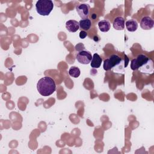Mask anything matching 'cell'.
I'll list each match as a JSON object with an SVG mask.
<instances>
[{
    "label": "cell",
    "mask_w": 154,
    "mask_h": 154,
    "mask_svg": "<svg viewBox=\"0 0 154 154\" xmlns=\"http://www.w3.org/2000/svg\"><path fill=\"white\" fill-rule=\"evenodd\" d=\"M87 36V33L85 31H81L79 32V37L82 39L85 38Z\"/></svg>",
    "instance_id": "9a60e30c"
},
{
    "label": "cell",
    "mask_w": 154,
    "mask_h": 154,
    "mask_svg": "<svg viewBox=\"0 0 154 154\" xmlns=\"http://www.w3.org/2000/svg\"><path fill=\"white\" fill-rule=\"evenodd\" d=\"M69 74L73 78H78L81 74V71L78 67L72 66L69 70Z\"/></svg>",
    "instance_id": "5bb4252c"
},
{
    "label": "cell",
    "mask_w": 154,
    "mask_h": 154,
    "mask_svg": "<svg viewBox=\"0 0 154 154\" xmlns=\"http://www.w3.org/2000/svg\"><path fill=\"white\" fill-rule=\"evenodd\" d=\"M54 8V3L51 0H38L35 4L37 13L41 16H48Z\"/></svg>",
    "instance_id": "7a4b0ae2"
},
{
    "label": "cell",
    "mask_w": 154,
    "mask_h": 154,
    "mask_svg": "<svg viewBox=\"0 0 154 154\" xmlns=\"http://www.w3.org/2000/svg\"><path fill=\"white\" fill-rule=\"evenodd\" d=\"M125 24L126 25V27L128 31L130 32H134L138 28V23L134 19L127 20Z\"/></svg>",
    "instance_id": "7c38bea8"
},
{
    "label": "cell",
    "mask_w": 154,
    "mask_h": 154,
    "mask_svg": "<svg viewBox=\"0 0 154 154\" xmlns=\"http://www.w3.org/2000/svg\"><path fill=\"white\" fill-rule=\"evenodd\" d=\"M90 5L87 4H81L78 5L76 7V10L78 14L82 19L88 18L90 14Z\"/></svg>",
    "instance_id": "8992f818"
},
{
    "label": "cell",
    "mask_w": 154,
    "mask_h": 154,
    "mask_svg": "<svg viewBox=\"0 0 154 154\" xmlns=\"http://www.w3.org/2000/svg\"><path fill=\"white\" fill-rule=\"evenodd\" d=\"M151 60L150 58L143 54L138 55L135 58L133 59L131 62V68L133 70H137L140 67H143Z\"/></svg>",
    "instance_id": "3957f363"
},
{
    "label": "cell",
    "mask_w": 154,
    "mask_h": 154,
    "mask_svg": "<svg viewBox=\"0 0 154 154\" xmlns=\"http://www.w3.org/2000/svg\"><path fill=\"white\" fill-rule=\"evenodd\" d=\"M76 58L79 63L82 64H88L91 62L92 56L89 51L83 50L77 53Z\"/></svg>",
    "instance_id": "5b68a950"
},
{
    "label": "cell",
    "mask_w": 154,
    "mask_h": 154,
    "mask_svg": "<svg viewBox=\"0 0 154 154\" xmlns=\"http://www.w3.org/2000/svg\"><path fill=\"white\" fill-rule=\"evenodd\" d=\"M84 46L83 44H82L81 43H79V44H78L77 45H76L75 46V49L76 51H83L82 49H81V46Z\"/></svg>",
    "instance_id": "2e32d148"
},
{
    "label": "cell",
    "mask_w": 154,
    "mask_h": 154,
    "mask_svg": "<svg viewBox=\"0 0 154 154\" xmlns=\"http://www.w3.org/2000/svg\"><path fill=\"white\" fill-rule=\"evenodd\" d=\"M98 26L100 31L103 32H106L109 30L111 28V24L108 20L104 19L99 22Z\"/></svg>",
    "instance_id": "8fae6325"
},
{
    "label": "cell",
    "mask_w": 154,
    "mask_h": 154,
    "mask_svg": "<svg viewBox=\"0 0 154 154\" xmlns=\"http://www.w3.org/2000/svg\"><path fill=\"white\" fill-rule=\"evenodd\" d=\"M102 62V58L100 57L99 54L95 53L93 54L92 57V59L90 62V66L91 67L94 69H97L100 67Z\"/></svg>",
    "instance_id": "30bf717a"
},
{
    "label": "cell",
    "mask_w": 154,
    "mask_h": 154,
    "mask_svg": "<svg viewBox=\"0 0 154 154\" xmlns=\"http://www.w3.org/2000/svg\"><path fill=\"white\" fill-rule=\"evenodd\" d=\"M153 20L149 16L143 17L140 22V26L145 30H149L153 27Z\"/></svg>",
    "instance_id": "52a82bcc"
},
{
    "label": "cell",
    "mask_w": 154,
    "mask_h": 154,
    "mask_svg": "<svg viewBox=\"0 0 154 154\" xmlns=\"http://www.w3.org/2000/svg\"><path fill=\"white\" fill-rule=\"evenodd\" d=\"M37 88L40 94L43 96H48L55 91L56 84L52 78L45 76L40 78L37 82Z\"/></svg>",
    "instance_id": "6da1fadb"
},
{
    "label": "cell",
    "mask_w": 154,
    "mask_h": 154,
    "mask_svg": "<svg viewBox=\"0 0 154 154\" xmlns=\"http://www.w3.org/2000/svg\"><path fill=\"white\" fill-rule=\"evenodd\" d=\"M112 25L116 30H123L125 28V19L122 16H118L114 19Z\"/></svg>",
    "instance_id": "9c48e42d"
},
{
    "label": "cell",
    "mask_w": 154,
    "mask_h": 154,
    "mask_svg": "<svg viewBox=\"0 0 154 154\" xmlns=\"http://www.w3.org/2000/svg\"><path fill=\"white\" fill-rule=\"evenodd\" d=\"M66 28L70 32H76L79 28V22L75 20H69L66 22Z\"/></svg>",
    "instance_id": "ba28073f"
},
{
    "label": "cell",
    "mask_w": 154,
    "mask_h": 154,
    "mask_svg": "<svg viewBox=\"0 0 154 154\" xmlns=\"http://www.w3.org/2000/svg\"><path fill=\"white\" fill-rule=\"evenodd\" d=\"M122 61L120 57L117 55H112L109 58L105 59L103 61V69L105 71L111 70L114 66L119 64Z\"/></svg>",
    "instance_id": "277c9868"
},
{
    "label": "cell",
    "mask_w": 154,
    "mask_h": 154,
    "mask_svg": "<svg viewBox=\"0 0 154 154\" xmlns=\"http://www.w3.org/2000/svg\"><path fill=\"white\" fill-rule=\"evenodd\" d=\"M79 25L81 29H82L83 31H88L90 29L91 26V22L90 19L87 18L81 19L79 22Z\"/></svg>",
    "instance_id": "4fadbf2b"
}]
</instances>
